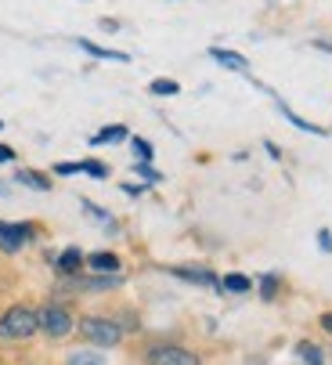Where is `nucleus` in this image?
<instances>
[{
  "mask_svg": "<svg viewBox=\"0 0 332 365\" xmlns=\"http://www.w3.org/2000/svg\"><path fill=\"white\" fill-rule=\"evenodd\" d=\"M36 333H40V319H36V307L29 304H11L0 315V340L4 344H26Z\"/></svg>",
  "mask_w": 332,
  "mask_h": 365,
  "instance_id": "obj_1",
  "label": "nucleus"
},
{
  "mask_svg": "<svg viewBox=\"0 0 332 365\" xmlns=\"http://www.w3.org/2000/svg\"><path fill=\"white\" fill-rule=\"evenodd\" d=\"M76 333L90 344V347H120L123 344V326L116 322V319H108V315H83L80 322H76Z\"/></svg>",
  "mask_w": 332,
  "mask_h": 365,
  "instance_id": "obj_2",
  "label": "nucleus"
},
{
  "mask_svg": "<svg viewBox=\"0 0 332 365\" xmlns=\"http://www.w3.org/2000/svg\"><path fill=\"white\" fill-rule=\"evenodd\" d=\"M36 319H40V333L47 340H66L76 329V315L69 311V304H62V300H43L36 307Z\"/></svg>",
  "mask_w": 332,
  "mask_h": 365,
  "instance_id": "obj_3",
  "label": "nucleus"
},
{
  "mask_svg": "<svg viewBox=\"0 0 332 365\" xmlns=\"http://www.w3.org/2000/svg\"><path fill=\"white\" fill-rule=\"evenodd\" d=\"M141 358H145V365H202L199 351H192L185 344H148Z\"/></svg>",
  "mask_w": 332,
  "mask_h": 365,
  "instance_id": "obj_4",
  "label": "nucleus"
},
{
  "mask_svg": "<svg viewBox=\"0 0 332 365\" xmlns=\"http://www.w3.org/2000/svg\"><path fill=\"white\" fill-rule=\"evenodd\" d=\"M36 239V225L29 221H0V253H22Z\"/></svg>",
  "mask_w": 332,
  "mask_h": 365,
  "instance_id": "obj_5",
  "label": "nucleus"
},
{
  "mask_svg": "<svg viewBox=\"0 0 332 365\" xmlns=\"http://www.w3.org/2000/svg\"><path fill=\"white\" fill-rule=\"evenodd\" d=\"M54 272H58V279L83 275V272H87V253H83L80 246H66L58 257H54Z\"/></svg>",
  "mask_w": 332,
  "mask_h": 365,
  "instance_id": "obj_6",
  "label": "nucleus"
},
{
  "mask_svg": "<svg viewBox=\"0 0 332 365\" xmlns=\"http://www.w3.org/2000/svg\"><path fill=\"white\" fill-rule=\"evenodd\" d=\"M170 275H174V279H181V282H192V286L220 289V279H217L209 268H199V264H177V268H170Z\"/></svg>",
  "mask_w": 332,
  "mask_h": 365,
  "instance_id": "obj_7",
  "label": "nucleus"
},
{
  "mask_svg": "<svg viewBox=\"0 0 332 365\" xmlns=\"http://www.w3.org/2000/svg\"><path fill=\"white\" fill-rule=\"evenodd\" d=\"M123 268V260L116 253H108V250H94L87 253V272H98V275H120Z\"/></svg>",
  "mask_w": 332,
  "mask_h": 365,
  "instance_id": "obj_8",
  "label": "nucleus"
},
{
  "mask_svg": "<svg viewBox=\"0 0 332 365\" xmlns=\"http://www.w3.org/2000/svg\"><path fill=\"white\" fill-rule=\"evenodd\" d=\"M209 58H213L217 66L232 69V73H249V62H246V55H239V51H228V47H209Z\"/></svg>",
  "mask_w": 332,
  "mask_h": 365,
  "instance_id": "obj_9",
  "label": "nucleus"
},
{
  "mask_svg": "<svg viewBox=\"0 0 332 365\" xmlns=\"http://www.w3.org/2000/svg\"><path fill=\"white\" fill-rule=\"evenodd\" d=\"M83 51H87V55H94V58H105V62H130V55H127V51H113V47H101V43H94V40H76Z\"/></svg>",
  "mask_w": 332,
  "mask_h": 365,
  "instance_id": "obj_10",
  "label": "nucleus"
},
{
  "mask_svg": "<svg viewBox=\"0 0 332 365\" xmlns=\"http://www.w3.org/2000/svg\"><path fill=\"white\" fill-rule=\"evenodd\" d=\"M127 138H130L127 123H108L105 130L90 134V145H94V148H98V145H116V141H127Z\"/></svg>",
  "mask_w": 332,
  "mask_h": 365,
  "instance_id": "obj_11",
  "label": "nucleus"
},
{
  "mask_svg": "<svg viewBox=\"0 0 332 365\" xmlns=\"http://www.w3.org/2000/svg\"><path fill=\"white\" fill-rule=\"evenodd\" d=\"M66 365H105L101 347H76L66 354Z\"/></svg>",
  "mask_w": 332,
  "mask_h": 365,
  "instance_id": "obj_12",
  "label": "nucleus"
},
{
  "mask_svg": "<svg viewBox=\"0 0 332 365\" xmlns=\"http://www.w3.org/2000/svg\"><path fill=\"white\" fill-rule=\"evenodd\" d=\"M15 181H19V185H29V188H36V192H51V188H54L43 170H19Z\"/></svg>",
  "mask_w": 332,
  "mask_h": 365,
  "instance_id": "obj_13",
  "label": "nucleus"
},
{
  "mask_svg": "<svg viewBox=\"0 0 332 365\" xmlns=\"http://www.w3.org/2000/svg\"><path fill=\"white\" fill-rule=\"evenodd\" d=\"M296 354L304 358V365H325V351L318 344H311V340H300L296 344Z\"/></svg>",
  "mask_w": 332,
  "mask_h": 365,
  "instance_id": "obj_14",
  "label": "nucleus"
},
{
  "mask_svg": "<svg viewBox=\"0 0 332 365\" xmlns=\"http://www.w3.org/2000/svg\"><path fill=\"white\" fill-rule=\"evenodd\" d=\"M220 289H228V293H249L253 289V279L249 275H239V272H228L224 282H220Z\"/></svg>",
  "mask_w": 332,
  "mask_h": 365,
  "instance_id": "obj_15",
  "label": "nucleus"
},
{
  "mask_svg": "<svg viewBox=\"0 0 332 365\" xmlns=\"http://www.w3.org/2000/svg\"><path fill=\"white\" fill-rule=\"evenodd\" d=\"M148 91H152L155 98H174V94H181V83H177V80L159 76V80H152V83H148Z\"/></svg>",
  "mask_w": 332,
  "mask_h": 365,
  "instance_id": "obj_16",
  "label": "nucleus"
},
{
  "mask_svg": "<svg viewBox=\"0 0 332 365\" xmlns=\"http://www.w3.org/2000/svg\"><path fill=\"white\" fill-rule=\"evenodd\" d=\"M256 286H260V297H264V300L271 304L274 297H279V286H282V279L267 272V275H260V282H256Z\"/></svg>",
  "mask_w": 332,
  "mask_h": 365,
  "instance_id": "obj_17",
  "label": "nucleus"
},
{
  "mask_svg": "<svg viewBox=\"0 0 332 365\" xmlns=\"http://www.w3.org/2000/svg\"><path fill=\"white\" fill-rule=\"evenodd\" d=\"M279 109H282V113H286V120H289V123H296L300 130H307V134H325V127H314L311 120H304V116H296V113H293L289 106H282V101H279Z\"/></svg>",
  "mask_w": 332,
  "mask_h": 365,
  "instance_id": "obj_18",
  "label": "nucleus"
},
{
  "mask_svg": "<svg viewBox=\"0 0 332 365\" xmlns=\"http://www.w3.org/2000/svg\"><path fill=\"white\" fill-rule=\"evenodd\" d=\"M130 148H134V155H138V163H152V155H155L152 141H145V138H130Z\"/></svg>",
  "mask_w": 332,
  "mask_h": 365,
  "instance_id": "obj_19",
  "label": "nucleus"
},
{
  "mask_svg": "<svg viewBox=\"0 0 332 365\" xmlns=\"http://www.w3.org/2000/svg\"><path fill=\"white\" fill-rule=\"evenodd\" d=\"M83 174L94 178V181H105V178H108V167H105L101 160H83Z\"/></svg>",
  "mask_w": 332,
  "mask_h": 365,
  "instance_id": "obj_20",
  "label": "nucleus"
},
{
  "mask_svg": "<svg viewBox=\"0 0 332 365\" xmlns=\"http://www.w3.org/2000/svg\"><path fill=\"white\" fill-rule=\"evenodd\" d=\"M80 206H83V210L94 217V221H105V225H113V221H108V210H105V206H98V202H90V199H80Z\"/></svg>",
  "mask_w": 332,
  "mask_h": 365,
  "instance_id": "obj_21",
  "label": "nucleus"
},
{
  "mask_svg": "<svg viewBox=\"0 0 332 365\" xmlns=\"http://www.w3.org/2000/svg\"><path fill=\"white\" fill-rule=\"evenodd\" d=\"M134 170H138V174H141V178H145L148 185H159V181H162V174H159V170H155L152 163H138Z\"/></svg>",
  "mask_w": 332,
  "mask_h": 365,
  "instance_id": "obj_22",
  "label": "nucleus"
},
{
  "mask_svg": "<svg viewBox=\"0 0 332 365\" xmlns=\"http://www.w3.org/2000/svg\"><path fill=\"white\" fill-rule=\"evenodd\" d=\"M54 174H58V178H73V174H83V163H58V167H54Z\"/></svg>",
  "mask_w": 332,
  "mask_h": 365,
  "instance_id": "obj_23",
  "label": "nucleus"
},
{
  "mask_svg": "<svg viewBox=\"0 0 332 365\" xmlns=\"http://www.w3.org/2000/svg\"><path fill=\"white\" fill-rule=\"evenodd\" d=\"M318 246H321L325 253H332V232H328V228H321V232H318Z\"/></svg>",
  "mask_w": 332,
  "mask_h": 365,
  "instance_id": "obj_24",
  "label": "nucleus"
},
{
  "mask_svg": "<svg viewBox=\"0 0 332 365\" xmlns=\"http://www.w3.org/2000/svg\"><path fill=\"white\" fill-rule=\"evenodd\" d=\"M15 155H19V152H15L11 145H0V163H11V160H15Z\"/></svg>",
  "mask_w": 332,
  "mask_h": 365,
  "instance_id": "obj_25",
  "label": "nucleus"
},
{
  "mask_svg": "<svg viewBox=\"0 0 332 365\" xmlns=\"http://www.w3.org/2000/svg\"><path fill=\"white\" fill-rule=\"evenodd\" d=\"M120 188H123L127 195H141V192H145V185H134V181H123Z\"/></svg>",
  "mask_w": 332,
  "mask_h": 365,
  "instance_id": "obj_26",
  "label": "nucleus"
},
{
  "mask_svg": "<svg viewBox=\"0 0 332 365\" xmlns=\"http://www.w3.org/2000/svg\"><path fill=\"white\" fill-rule=\"evenodd\" d=\"M264 148L271 152V160H282V148H279V145H274V141H264Z\"/></svg>",
  "mask_w": 332,
  "mask_h": 365,
  "instance_id": "obj_27",
  "label": "nucleus"
},
{
  "mask_svg": "<svg viewBox=\"0 0 332 365\" xmlns=\"http://www.w3.org/2000/svg\"><path fill=\"white\" fill-rule=\"evenodd\" d=\"M318 322H321V329H325V333H328V336H332V311H325V315H321V319H318Z\"/></svg>",
  "mask_w": 332,
  "mask_h": 365,
  "instance_id": "obj_28",
  "label": "nucleus"
},
{
  "mask_svg": "<svg viewBox=\"0 0 332 365\" xmlns=\"http://www.w3.org/2000/svg\"><path fill=\"white\" fill-rule=\"evenodd\" d=\"M101 29H105V33H116L120 22H116V19H101Z\"/></svg>",
  "mask_w": 332,
  "mask_h": 365,
  "instance_id": "obj_29",
  "label": "nucleus"
},
{
  "mask_svg": "<svg viewBox=\"0 0 332 365\" xmlns=\"http://www.w3.org/2000/svg\"><path fill=\"white\" fill-rule=\"evenodd\" d=\"M0 130H4V120H0Z\"/></svg>",
  "mask_w": 332,
  "mask_h": 365,
  "instance_id": "obj_30",
  "label": "nucleus"
}]
</instances>
